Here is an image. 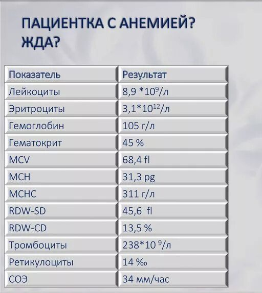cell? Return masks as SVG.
<instances>
[{
    "label": "cell",
    "instance_id": "d6a6232c",
    "mask_svg": "<svg viewBox=\"0 0 262 293\" xmlns=\"http://www.w3.org/2000/svg\"><path fill=\"white\" fill-rule=\"evenodd\" d=\"M228 271H227L225 273V284L226 285L228 286Z\"/></svg>",
    "mask_w": 262,
    "mask_h": 293
},
{
    "label": "cell",
    "instance_id": "44dd1931",
    "mask_svg": "<svg viewBox=\"0 0 262 293\" xmlns=\"http://www.w3.org/2000/svg\"><path fill=\"white\" fill-rule=\"evenodd\" d=\"M203 100L116 101V112L120 116L204 117Z\"/></svg>",
    "mask_w": 262,
    "mask_h": 293
},
{
    "label": "cell",
    "instance_id": "484cf974",
    "mask_svg": "<svg viewBox=\"0 0 262 293\" xmlns=\"http://www.w3.org/2000/svg\"><path fill=\"white\" fill-rule=\"evenodd\" d=\"M136 19V21H132V18H129V28H132V25L133 23L135 24L136 25V28H138V18L136 17L135 18Z\"/></svg>",
    "mask_w": 262,
    "mask_h": 293
},
{
    "label": "cell",
    "instance_id": "83f0119b",
    "mask_svg": "<svg viewBox=\"0 0 262 293\" xmlns=\"http://www.w3.org/2000/svg\"><path fill=\"white\" fill-rule=\"evenodd\" d=\"M161 28H163L165 26V25H166V23L167 22L169 23V18L168 17H167V18L164 20V22H162V21H161Z\"/></svg>",
    "mask_w": 262,
    "mask_h": 293
},
{
    "label": "cell",
    "instance_id": "4316f807",
    "mask_svg": "<svg viewBox=\"0 0 262 293\" xmlns=\"http://www.w3.org/2000/svg\"><path fill=\"white\" fill-rule=\"evenodd\" d=\"M69 19H70V28H72V26H71L72 23H75V25H76L75 28H77V24H78L77 18V17L75 18V19H76L75 22H72V18L71 17Z\"/></svg>",
    "mask_w": 262,
    "mask_h": 293
},
{
    "label": "cell",
    "instance_id": "b9f144b4",
    "mask_svg": "<svg viewBox=\"0 0 262 293\" xmlns=\"http://www.w3.org/2000/svg\"><path fill=\"white\" fill-rule=\"evenodd\" d=\"M79 19H81V28L82 29L83 28V19H86L87 18H80L79 17L78 18Z\"/></svg>",
    "mask_w": 262,
    "mask_h": 293
},
{
    "label": "cell",
    "instance_id": "4dcf8cb0",
    "mask_svg": "<svg viewBox=\"0 0 262 293\" xmlns=\"http://www.w3.org/2000/svg\"><path fill=\"white\" fill-rule=\"evenodd\" d=\"M228 237H227L226 239H225V250L228 253Z\"/></svg>",
    "mask_w": 262,
    "mask_h": 293
},
{
    "label": "cell",
    "instance_id": "836d02e7",
    "mask_svg": "<svg viewBox=\"0 0 262 293\" xmlns=\"http://www.w3.org/2000/svg\"><path fill=\"white\" fill-rule=\"evenodd\" d=\"M156 23L159 24V18H158V17L156 18V19H155V21H154V24H153V25L151 26V28H155V25H156Z\"/></svg>",
    "mask_w": 262,
    "mask_h": 293
},
{
    "label": "cell",
    "instance_id": "7c38bea8",
    "mask_svg": "<svg viewBox=\"0 0 262 293\" xmlns=\"http://www.w3.org/2000/svg\"><path fill=\"white\" fill-rule=\"evenodd\" d=\"M211 202H119L117 219H213Z\"/></svg>",
    "mask_w": 262,
    "mask_h": 293
},
{
    "label": "cell",
    "instance_id": "60d3db41",
    "mask_svg": "<svg viewBox=\"0 0 262 293\" xmlns=\"http://www.w3.org/2000/svg\"><path fill=\"white\" fill-rule=\"evenodd\" d=\"M54 38H57L58 39V40L57 41H56L55 42V47H57V42H58L60 41V38H59V36H54Z\"/></svg>",
    "mask_w": 262,
    "mask_h": 293
},
{
    "label": "cell",
    "instance_id": "1f68e13d",
    "mask_svg": "<svg viewBox=\"0 0 262 293\" xmlns=\"http://www.w3.org/2000/svg\"><path fill=\"white\" fill-rule=\"evenodd\" d=\"M228 255L227 254L225 257V267L228 270Z\"/></svg>",
    "mask_w": 262,
    "mask_h": 293
},
{
    "label": "cell",
    "instance_id": "ba28073f",
    "mask_svg": "<svg viewBox=\"0 0 262 293\" xmlns=\"http://www.w3.org/2000/svg\"><path fill=\"white\" fill-rule=\"evenodd\" d=\"M117 237L4 236V253H117Z\"/></svg>",
    "mask_w": 262,
    "mask_h": 293
},
{
    "label": "cell",
    "instance_id": "277c9868",
    "mask_svg": "<svg viewBox=\"0 0 262 293\" xmlns=\"http://www.w3.org/2000/svg\"><path fill=\"white\" fill-rule=\"evenodd\" d=\"M117 134H4V151H117Z\"/></svg>",
    "mask_w": 262,
    "mask_h": 293
},
{
    "label": "cell",
    "instance_id": "ac0fdd59",
    "mask_svg": "<svg viewBox=\"0 0 262 293\" xmlns=\"http://www.w3.org/2000/svg\"><path fill=\"white\" fill-rule=\"evenodd\" d=\"M210 170L195 168H117V185H209Z\"/></svg>",
    "mask_w": 262,
    "mask_h": 293
},
{
    "label": "cell",
    "instance_id": "6f0895ef",
    "mask_svg": "<svg viewBox=\"0 0 262 293\" xmlns=\"http://www.w3.org/2000/svg\"><path fill=\"white\" fill-rule=\"evenodd\" d=\"M43 18L42 17L41 18V28L43 27Z\"/></svg>",
    "mask_w": 262,
    "mask_h": 293
},
{
    "label": "cell",
    "instance_id": "5b68a950",
    "mask_svg": "<svg viewBox=\"0 0 262 293\" xmlns=\"http://www.w3.org/2000/svg\"><path fill=\"white\" fill-rule=\"evenodd\" d=\"M117 270H7L5 287H117Z\"/></svg>",
    "mask_w": 262,
    "mask_h": 293
},
{
    "label": "cell",
    "instance_id": "4fadbf2b",
    "mask_svg": "<svg viewBox=\"0 0 262 293\" xmlns=\"http://www.w3.org/2000/svg\"><path fill=\"white\" fill-rule=\"evenodd\" d=\"M212 219H117L121 236H213Z\"/></svg>",
    "mask_w": 262,
    "mask_h": 293
},
{
    "label": "cell",
    "instance_id": "7dc6e473",
    "mask_svg": "<svg viewBox=\"0 0 262 293\" xmlns=\"http://www.w3.org/2000/svg\"><path fill=\"white\" fill-rule=\"evenodd\" d=\"M47 20H48V25H47V27H48V29H49V31H50V30H51V27H50V26H49V17H48Z\"/></svg>",
    "mask_w": 262,
    "mask_h": 293
},
{
    "label": "cell",
    "instance_id": "7402d4cb",
    "mask_svg": "<svg viewBox=\"0 0 262 293\" xmlns=\"http://www.w3.org/2000/svg\"><path fill=\"white\" fill-rule=\"evenodd\" d=\"M198 85L196 82L121 83L115 87L116 97L117 100H203Z\"/></svg>",
    "mask_w": 262,
    "mask_h": 293
},
{
    "label": "cell",
    "instance_id": "e575fe53",
    "mask_svg": "<svg viewBox=\"0 0 262 293\" xmlns=\"http://www.w3.org/2000/svg\"><path fill=\"white\" fill-rule=\"evenodd\" d=\"M228 186H227L225 188V199L227 201H228Z\"/></svg>",
    "mask_w": 262,
    "mask_h": 293
},
{
    "label": "cell",
    "instance_id": "74e56055",
    "mask_svg": "<svg viewBox=\"0 0 262 293\" xmlns=\"http://www.w3.org/2000/svg\"><path fill=\"white\" fill-rule=\"evenodd\" d=\"M64 19H68V18H62V28H68V27H64L63 26V23H68L67 21L66 22L63 21Z\"/></svg>",
    "mask_w": 262,
    "mask_h": 293
},
{
    "label": "cell",
    "instance_id": "ee69618b",
    "mask_svg": "<svg viewBox=\"0 0 262 293\" xmlns=\"http://www.w3.org/2000/svg\"><path fill=\"white\" fill-rule=\"evenodd\" d=\"M25 19H28V28H30V18L25 17Z\"/></svg>",
    "mask_w": 262,
    "mask_h": 293
},
{
    "label": "cell",
    "instance_id": "d4e9b609",
    "mask_svg": "<svg viewBox=\"0 0 262 293\" xmlns=\"http://www.w3.org/2000/svg\"><path fill=\"white\" fill-rule=\"evenodd\" d=\"M123 26L126 27L127 28H129V26H128V24H127L126 19V18H124V17H123V18H122V21H121V23H120L119 28H121Z\"/></svg>",
    "mask_w": 262,
    "mask_h": 293
},
{
    "label": "cell",
    "instance_id": "d590c367",
    "mask_svg": "<svg viewBox=\"0 0 262 293\" xmlns=\"http://www.w3.org/2000/svg\"><path fill=\"white\" fill-rule=\"evenodd\" d=\"M225 148H226V149L227 150H228V135H227L226 136V137H225Z\"/></svg>",
    "mask_w": 262,
    "mask_h": 293
},
{
    "label": "cell",
    "instance_id": "cb8c5ba5",
    "mask_svg": "<svg viewBox=\"0 0 262 293\" xmlns=\"http://www.w3.org/2000/svg\"><path fill=\"white\" fill-rule=\"evenodd\" d=\"M22 38H23V41H24V42H23V44H22V47H24V44H25V43H27V47H29V43H30L31 44V46L34 47V46L33 45V44L32 43V42H31L32 39H33V37H31V39L30 41H29V37H27V41H25V40L24 37L23 36L22 37Z\"/></svg>",
    "mask_w": 262,
    "mask_h": 293
},
{
    "label": "cell",
    "instance_id": "3957f363",
    "mask_svg": "<svg viewBox=\"0 0 262 293\" xmlns=\"http://www.w3.org/2000/svg\"><path fill=\"white\" fill-rule=\"evenodd\" d=\"M117 169L4 168V185H117Z\"/></svg>",
    "mask_w": 262,
    "mask_h": 293
},
{
    "label": "cell",
    "instance_id": "db71d44e",
    "mask_svg": "<svg viewBox=\"0 0 262 293\" xmlns=\"http://www.w3.org/2000/svg\"><path fill=\"white\" fill-rule=\"evenodd\" d=\"M87 25H88L87 28H89V18H87Z\"/></svg>",
    "mask_w": 262,
    "mask_h": 293
},
{
    "label": "cell",
    "instance_id": "9c48e42d",
    "mask_svg": "<svg viewBox=\"0 0 262 293\" xmlns=\"http://www.w3.org/2000/svg\"><path fill=\"white\" fill-rule=\"evenodd\" d=\"M117 185H4V202H117Z\"/></svg>",
    "mask_w": 262,
    "mask_h": 293
},
{
    "label": "cell",
    "instance_id": "603a6c76",
    "mask_svg": "<svg viewBox=\"0 0 262 293\" xmlns=\"http://www.w3.org/2000/svg\"><path fill=\"white\" fill-rule=\"evenodd\" d=\"M210 287H130L129 293H203Z\"/></svg>",
    "mask_w": 262,
    "mask_h": 293
},
{
    "label": "cell",
    "instance_id": "30bf717a",
    "mask_svg": "<svg viewBox=\"0 0 262 293\" xmlns=\"http://www.w3.org/2000/svg\"><path fill=\"white\" fill-rule=\"evenodd\" d=\"M117 203L4 202V219H117Z\"/></svg>",
    "mask_w": 262,
    "mask_h": 293
},
{
    "label": "cell",
    "instance_id": "91938a15",
    "mask_svg": "<svg viewBox=\"0 0 262 293\" xmlns=\"http://www.w3.org/2000/svg\"><path fill=\"white\" fill-rule=\"evenodd\" d=\"M172 23H173V21L171 20ZM177 22H174V23H177Z\"/></svg>",
    "mask_w": 262,
    "mask_h": 293
},
{
    "label": "cell",
    "instance_id": "9f6ffc18",
    "mask_svg": "<svg viewBox=\"0 0 262 293\" xmlns=\"http://www.w3.org/2000/svg\"><path fill=\"white\" fill-rule=\"evenodd\" d=\"M24 18H23V28H24Z\"/></svg>",
    "mask_w": 262,
    "mask_h": 293
},
{
    "label": "cell",
    "instance_id": "6da1fadb",
    "mask_svg": "<svg viewBox=\"0 0 262 293\" xmlns=\"http://www.w3.org/2000/svg\"><path fill=\"white\" fill-rule=\"evenodd\" d=\"M117 116H7L4 134H117Z\"/></svg>",
    "mask_w": 262,
    "mask_h": 293
},
{
    "label": "cell",
    "instance_id": "d6986e66",
    "mask_svg": "<svg viewBox=\"0 0 262 293\" xmlns=\"http://www.w3.org/2000/svg\"><path fill=\"white\" fill-rule=\"evenodd\" d=\"M205 117L120 116L117 134H207L210 132Z\"/></svg>",
    "mask_w": 262,
    "mask_h": 293
},
{
    "label": "cell",
    "instance_id": "2e32d148",
    "mask_svg": "<svg viewBox=\"0 0 262 293\" xmlns=\"http://www.w3.org/2000/svg\"><path fill=\"white\" fill-rule=\"evenodd\" d=\"M209 185H117L119 202H212Z\"/></svg>",
    "mask_w": 262,
    "mask_h": 293
},
{
    "label": "cell",
    "instance_id": "f1b7e54d",
    "mask_svg": "<svg viewBox=\"0 0 262 293\" xmlns=\"http://www.w3.org/2000/svg\"><path fill=\"white\" fill-rule=\"evenodd\" d=\"M228 220L225 222V233L227 235H228Z\"/></svg>",
    "mask_w": 262,
    "mask_h": 293
},
{
    "label": "cell",
    "instance_id": "f546056e",
    "mask_svg": "<svg viewBox=\"0 0 262 293\" xmlns=\"http://www.w3.org/2000/svg\"><path fill=\"white\" fill-rule=\"evenodd\" d=\"M228 203H227L225 205V216L228 218Z\"/></svg>",
    "mask_w": 262,
    "mask_h": 293
},
{
    "label": "cell",
    "instance_id": "f6af8a7d",
    "mask_svg": "<svg viewBox=\"0 0 262 293\" xmlns=\"http://www.w3.org/2000/svg\"><path fill=\"white\" fill-rule=\"evenodd\" d=\"M39 38H40V39H41V45H41V47H42V50H44V49H45V47L43 46V44H42V39H43V38H42V37H39Z\"/></svg>",
    "mask_w": 262,
    "mask_h": 293
},
{
    "label": "cell",
    "instance_id": "c3c4849f",
    "mask_svg": "<svg viewBox=\"0 0 262 293\" xmlns=\"http://www.w3.org/2000/svg\"><path fill=\"white\" fill-rule=\"evenodd\" d=\"M225 130L227 133H228V124H227V119H226V125H225Z\"/></svg>",
    "mask_w": 262,
    "mask_h": 293
},
{
    "label": "cell",
    "instance_id": "52a82bcc",
    "mask_svg": "<svg viewBox=\"0 0 262 293\" xmlns=\"http://www.w3.org/2000/svg\"><path fill=\"white\" fill-rule=\"evenodd\" d=\"M117 253H4L7 270H117Z\"/></svg>",
    "mask_w": 262,
    "mask_h": 293
},
{
    "label": "cell",
    "instance_id": "ffe728a7",
    "mask_svg": "<svg viewBox=\"0 0 262 293\" xmlns=\"http://www.w3.org/2000/svg\"><path fill=\"white\" fill-rule=\"evenodd\" d=\"M206 151H117V168L207 167Z\"/></svg>",
    "mask_w": 262,
    "mask_h": 293
},
{
    "label": "cell",
    "instance_id": "681fc988",
    "mask_svg": "<svg viewBox=\"0 0 262 293\" xmlns=\"http://www.w3.org/2000/svg\"><path fill=\"white\" fill-rule=\"evenodd\" d=\"M94 18L93 17L92 19V20H91L90 22H89V24H91L92 26V27H93V28H95V27H94V25H93V23H92V22H93V20H94Z\"/></svg>",
    "mask_w": 262,
    "mask_h": 293
},
{
    "label": "cell",
    "instance_id": "8fae6325",
    "mask_svg": "<svg viewBox=\"0 0 262 293\" xmlns=\"http://www.w3.org/2000/svg\"><path fill=\"white\" fill-rule=\"evenodd\" d=\"M212 236H117V253H211Z\"/></svg>",
    "mask_w": 262,
    "mask_h": 293
},
{
    "label": "cell",
    "instance_id": "5bb4252c",
    "mask_svg": "<svg viewBox=\"0 0 262 293\" xmlns=\"http://www.w3.org/2000/svg\"><path fill=\"white\" fill-rule=\"evenodd\" d=\"M211 253H117V270H212Z\"/></svg>",
    "mask_w": 262,
    "mask_h": 293
},
{
    "label": "cell",
    "instance_id": "bcb514c9",
    "mask_svg": "<svg viewBox=\"0 0 262 293\" xmlns=\"http://www.w3.org/2000/svg\"><path fill=\"white\" fill-rule=\"evenodd\" d=\"M35 21H36V17L34 18V19L33 23H32V25L31 27V28H33L34 26H35V25L37 26V24H35Z\"/></svg>",
    "mask_w": 262,
    "mask_h": 293
},
{
    "label": "cell",
    "instance_id": "7bdbcfd3",
    "mask_svg": "<svg viewBox=\"0 0 262 293\" xmlns=\"http://www.w3.org/2000/svg\"><path fill=\"white\" fill-rule=\"evenodd\" d=\"M38 39H39V36H37V37H36V44H35V45L34 46V50H35L36 47H37V46H38L37 44H38Z\"/></svg>",
    "mask_w": 262,
    "mask_h": 293
},
{
    "label": "cell",
    "instance_id": "f35d334b",
    "mask_svg": "<svg viewBox=\"0 0 262 293\" xmlns=\"http://www.w3.org/2000/svg\"><path fill=\"white\" fill-rule=\"evenodd\" d=\"M225 182L228 184V169L225 171Z\"/></svg>",
    "mask_w": 262,
    "mask_h": 293
},
{
    "label": "cell",
    "instance_id": "ab89813d",
    "mask_svg": "<svg viewBox=\"0 0 262 293\" xmlns=\"http://www.w3.org/2000/svg\"><path fill=\"white\" fill-rule=\"evenodd\" d=\"M99 21V17L98 18V19H97V22H96V26H95V28H97V27L98 25V26H101L102 27V28H104V27H103V23H101V24H98Z\"/></svg>",
    "mask_w": 262,
    "mask_h": 293
},
{
    "label": "cell",
    "instance_id": "8992f818",
    "mask_svg": "<svg viewBox=\"0 0 262 293\" xmlns=\"http://www.w3.org/2000/svg\"><path fill=\"white\" fill-rule=\"evenodd\" d=\"M117 151H4V168H117Z\"/></svg>",
    "mask_w": 262,
    "mask_h": 293
},
{
    "label": "cell",
    "instance_id": "680465c9",
    "mask_svg": "<svg viewBox=\"0 0 262 293\" xmlns=\"http://www.w3.org/2000/svg\"><path fill=\"white\" fill-rule=\"evenodd\" d=\"M53 20H54L53 17H52V28L53 25H54L53 24Z\"/></svg>",
    "mask_w": 262,
    "mask_h": 293
},
{
    "label": "cell",
    "instance_id": "9a60e30c",
    "mask_svg": "<svg viewBox=\"0 0 262 293\" xmlns=\"http://www.w3.org/2000/svg\"><path fill=\"white\" fill-rule=\"evenodd\" d=\"M212 270H117L118 287H212Z\"/></svg>",
    "mask_w": 262,
    "mask_h": 293
},
{
    "label": "cell",
    "instance_id": "11a10c76",
    "mask_svg": "<svg viewBox=\"0 0 262 293\" xmlns=\"http://www.w3.org/2000/svg\"><path fill=\"white\" fill-rule=\"evenodd\" d=\"M36 21H37V25L38 28H40V26H39V22H38V20L37 18H36Z\"/></svg>",
    "mask_w": 262,
    "mask_h": 293
},
{
    "label": "cell",
    "instance_id": "7a4b0ae2",
    "mask_svg": "<svg viewBox=\"0 0 262 293\" xmlns=\"http://www.w3.org/2000/svg\"><path fill=\"white\" fill-rule=\"evenodd\" d=\"M117 219H4V236H117Z\"/></svg>",
    "mask_w": 262,
    "mask_h": 293
},
{
    "label": "cell",
    "instance_id": "f5cc1de1",
    "mask_svg": "<svg viewBox=\"0 0 262 293\" xmlns=\"http://www.w3.org/2000/svg\"><path fill=\"white\" fill-rule=\"evenodd\" d=\"M59 20V18H58L56 20V21H55V22L54 23V24L53 25V28L55 26V25L56 24V23L57 22V21H58Z\"/></svg>",
    "mask_w": 262,
    "mask_h": 293
},
{
    "label": "cell",
    "instance_id": "e0dca14e",
    "mask_svg": "<svg viewBox=\"0 0 262 293\" xmlns=\"http://www.w3.org/2000/svg\"><path fill=\"white\" fill-rule=\"evenodd\" d=\"M207 134H117V151H206Z\"/></svg>",
    "mask_w": 262,
    "mask_h": 293
},
{
    "label": "cell",
    "instance_id": "8d00e7d4",
    "mask_svg": "<svg viewBox=\"0 0 262 293\" xmlns=\"http://www.w3.org/2000/svg\"><path fill=\"white\" fill-rule=\"evenodd\" d=\"M225 165L228 166V152H226L225 155Z\"/></svg>",
    "mask_w": 262,
    "mask_h": 293
},
{
    "label": "cell",
    "instance_id": "816d5d0a",
    "mask_svg": "<svg viewBox=\"0 0 262 293\" xmlns=\"http://www.w3.org/2000/svg\"><path fill=\"white\" fill-rule=\"evenodd\" d=\"M48 40H49V38H48V37H47V40H46V43H45V46H44L45 47H46L47 46V44H48Z\"/></svg>",
    "mask_w": 262,
    "mask_h": 293
},
{
    "label": "cell",
    "instance_id": "f907efd6",
    "mask_svg": "<svg viewBox=\"0 0 262 293\" xmlns=\"http://www.w3.org/2000/svg\"><path fill=\"white\" fill-rule=\"evenodd\" d=\"M48 38H49V40L50 41V43L51 44V46L53 47V45L52 44L51 38L49 36H48Z\"/></svg>",
    "mask_w": 262,
    "mask_h": 293
}]
</instances>
